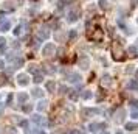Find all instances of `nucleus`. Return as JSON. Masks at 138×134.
<instances>
[{"label": "nucleus", "mask_w": 138, "mask_h": 134, "mask_svg": "<svg viewBox=\"0 0 138 134\" xmlns=\"http://www.w3.org/2000/svg\"><path fill=\"white\" fill-rule=\"evenodd\" d=\"M31 120H33L36 125H47V123H48V122H47L44 117H41V116H33V117H31Z\"/></svg>", "instance_id": "6"}, {"label": "nucleus", "mask_w": 138, "mask_h": 134, "mask_svg": "<svg viewBox=\"0 0 138 134\" xmlns=\"http://www.w3.org/2000/svg\"><path fill=\"white\" fill-rule=\"evenodd\" d=\"M136 76H138V72H136Z\"/></svg>", "instance_id": "39"}, {"label": "nucleus", "mask_w": 138, "mask_h": 134, "mask_svg": "<svg viewBox=\"0 0 138 134\" xmlns=\"http://www.w3.org/2000/svg\"><path fill=\"white\" fill-rule=\"evenodd\" d=\"M20 31H22V27H16V28H14V31H12V33H14V34H16V36H19V34H20Z\"/></svg>", "instance_id": "25"}, {"label": "nucleus", "mask_w": 138, "mask_h": 134, "mask_svg": "<svg viewBox=\"0 0 138 134\" xmlns=\"http://www.w3.org/2000/svg\"><path fill=\"white\" fill-rule=\"evenodd\" d=\"M103 84H104V86H110V84H112V80H110L109 75H104V76H103Z\"/></svg>", "instance_id": "16"}, {"label": "nucleus", "mask_w": 138, "mask_h": 134, "mask_svg": "<svg viewBox=\"0 0 138 134\" xmlns=\"http://www.w3.org/2000/svg\"><path fill=\"white\" fill-rule=\"evenodd\" d=\"M3 9H5V11H12V5H11L9 2L3 3Z\"/></svg>", "instance_id": "23"}, {"label": "nucleus", "mask_w": 138, "mask_h": 134, "mask_svg": "<svg viewBox=\"0 0 138 134\" xmlns=\"http://www.w3.org/2000/svg\"><path fill=\"white\" fill-rule=\"evenodd\" d=\"M127 53H129L130 56H136V53H138V50H136V47H133V45H130V47L127 48Z\"/></svg>", "instance_id": "15"}, {"label": "nucleus", "mask_w": 138, "mask_h": 134, "mask_svg": "<svg viewBox=\"0 0 138 134\" xmlns=\"http://www.w3.org/2000/svg\"><path fill=\"white\" fill-rule=\"evenodd\" d=\"M17 83L20 84V86H27L28 83H30V76L27 75V73H20L17 76Z\"/></svg>", "instance_id": "2"}, {"label": "nucleus", "mask_w": 138, "mask_h": 134, "mask_svg": "<svg viewBox=\"0 0 138 134\" xmlns=\"http://www.w3.org/2000/svg\"><path fill=\"white\" fill-rule=\"evenodd\" d=\"M127 87H129V89H138V81H136V80H130V81L127 83Z\"/></svg>", "instance_id": "13"}, {"label": "nucleus", "mask_w": 138, "mask_h": 134, "mask_svg": "<svg viewBox=\"0 0 138 134\" xmlns=\"http://www.w3.org/2000/svg\"><path fill=\"white\" fill-rule=\"evenodd\" d=\"M68 92V87L67 86H61V94H67Z\"/></svg>", "instance_id": "28"}, {"label": "nucleus", "mask_w": 138, "mask_h": 134, "mask_svg": "<svg viewBox=\"0 0 138 134\" xmlns=\"http://www.w3.org/2000/svg\"><path fill=\"white\" fill-rule=\"evenodd\" d=\"M89 37H90V39H93V41H101V39H103V31L96 28L95 33H90V34H89Z\"/></svg>", "instance_id": "3"}, {"label": "nucleus", "mask_w": 138, "mask_h": 134, "mask_svg": "<svg viewBox=\"0 0 138 134\" xmlns=\"http://www.w3.org/2000/svg\"><path fill=\"white\" fill-rule=\"evenodd\" d=\"M67 78L70 83H81V75H78V73H68Z\"/></svg>", "instance_id": "5"}, {"label": "nucleus", "mask_w": 138, "mask_h": 134, "mask_svg": "<svg viewBox=\"0 0 138 134\" xmlns=\"http://www.w3.org/2000/svg\"><path fill=\"white\" fill-rule=\"evenodd\" d=\"M47 89H48L50 92H54V89H56V83H54V81H48V83H47Z\"/></svg>", "instance_id": "17"}, {"label": "nucleus", "mask_w": 138, "mask_h": 134, "mask_svg": "<svg viewBox=\"0 0 138 134\" xmlns=\"http://www.w3.org/2000/svg\"><path fill=\"white\" fill-rule=\"evenodd\" d=\"M37 33H39V39H47V37H50V31H48V28H41Z\"/></svg>", "instance_id": "8"}, {"label": "nucleus", "mask_w": 138, "mask_h": 134, "mask_svg": "<svg viewBox=\"0 0 138 134\" xmlns=\"http://www.w3.org/2000/svg\"><path fill=\"white\" fill-rule=\"evenodd\" d=\"M79 67L81 69H87L89 67V58L87 56H81L79 58Z\"/></svg>", "instance_id": "9"}, {"label": "nucleus", "mask_w": 138, "mask_h": 134, "mask_svg": "<svg viewBox=\"0 0 138 134\" xmlns=\"http://www.w3.org/2000/svg\"><path fill=\"white\" fill-rule=\"evenodd\" d=\"M9 28H11V24L9 22H5V24L0 25V31H8Z\"/></svg>", "instance_id": "18"}, {"label": "nucleus", "mask_w": 138, "mask_h": 134, "mask_svg": "<svg viewBox=\"0 0 138 134\" xmlns=\"http://www.w3.org/2000/svg\"><path fill=\"white\" fill-rule=\"evenodd\" d=\"M136 44H138V41H136Z\"/></svg>", "instance_id": "41"}, {"label": "nucleus", "mask_w": 138, "mask_h": 134, "mask_svg": "<svg viewBox=\"0 0 138 134\" xmlns=\"http://www.w3.org/2000/svg\"><path fill=\"white\" fill-rule=\"evenodd\" d=\"M33 97H36V98H42V97H44V90L39 89V87L33 89Z\"/></svg>", "instance_id": "10"}, {"label": "nucleus", "mask_w": 138, "mask_h": 134, "mask_svg": "<svg viewBox=\"0 0 138 134\" xmlns=\"http://www.w3.org/2000/svg\"><path fill=\"white\" fill-rule=\"evenodd\" d=\"M3 67H5V63H3V61H2V59H0V70H2V69H3Z\"/></svg>", "instance_id": "34"}, {"label": "nucleus", "mask_w": 138, "mask_h": 134, "mask_svg": "<svg viewBox=\"0 0 138 134\" xmlns=\"http://www.w3.org/2000/svg\"><path fill=\"white\" fill-rule=\"evenodd\" d=\"M115 134H123V132H121V131H116V132H115Z\"/></svg>", "instance_id": "38"}, {"label": "nucleus", "mask_w": 138, "mask_h": 134, "mask_svg": "<svg viewBox=\"0 0 138 134\" xmlns=\"http://www.w3.org/2000/svg\"><path fill=\"white\" fill-rule=\"evenodd\" d=\"M70 98H71V100H76V98H78V94H71Z\"/></svg>", "instance_id": "32"}, {"label": "nucleus", "mask_w": 138, "mask_h": 134, "mask_svg": "<svg viewBox=\"0 0 138 134\" xmlns=\"http://www.w3.org/2000/svg\"><path fill=\"white\" fill-rule=\"evenodd\" d=\"M68 134H81V131H78V129H71Z\"/></svg>", "instance_id": "30"}, {"label": "nucleus", "mask_w": 138, "mask_h": 134, "mask_svg": "<svg viewBox=\"0 0 138 134\" xmlns=\"http://www.w3.org/2000/svg\"><path fill=\"white\" fill-rule=\"evenodd\" d=\"M45 72H47V73H54V72H56V69H53V66H50Z\"/></svg>", "instance_id": "27"}, {"label": "nucleus", "mask_w": 138, "mask_h": 134, "mask_svg": "<svg viewBox=\"0 0 138 134\" xmlns=\"http://www.w3.org/2000/svg\"><path fill=\"white\" fill-rule=\"evenodd\" d=\"M5 42H6L5 37H0V45H5Z\"/></svg>", "instance_id": "33"}, {"label": "nucleus", "mask_w": 138, "mask_h": 134, "mask_svg": "<svg viewBox=\"0 0 138 134\" xmlns=\"http://www.w3.org/2000/svg\"><path fill=\"white\" fill-rule=\"evenodd\" d=\"M126 129H129V131H135V129H138V125L133 123V122H129V123H126Z\"/></svg>", "instance_id": "12"}, {"label": "nucleus", "mask_w": 138, "mask_h": 134, "mask_svg": "<svg viewBox=\"0 0 138 134\" xmlns=\"http://www.w3.org/2000/svg\"><path fill=\"white\" fill-rule=\"evenodd\" d=\"M23 111H25V112H31V111H33V106H30V105H28V106H23Z\"/></svg>", "instance_id": "29"}, {"label": "nucleus", "mask_w": 138, "mask_h": 134, "mask_svg": "<svg viewBox=\"0 0 138 134\" xmlns=\"http://www.w3.org/2000/svg\"><path fill=\"white\" fill-rule=\"evenodd\" d=\"M81 134H84V132H81Z\"/></svg>", "instance_id": "40"}, {"label": "nucleus", "mask_w": 138, "mask_h": 134, "mask_svg": "<svg viewBox=\"0 0 138 134\" xmlns=\"http://www.w3.org/2000/svg\"><path fill=\"white\" fill-rule=\"evenodd\" d=\"M5 84H6V78H5V76H0V87L5 86Z\"/></svg>", "instance_id": "26"}, {"label": "nucleus", "mask_w": 138, "mask_h": 134, "mask_svg": "<svg viewBox=\"0 0 138 134\" xmlns=\"http://www.w3.org/2000/svg\"><path fill=\"white\" fill-rule=\"evenodd\" d=\"M79 17V9H71L68 13V22H76Z\"/></svg>", "instance_id": "4"}, {"label": "nucleus", "mask_w": 138, "mask_h": 134, "mask_svg": "<svg viewBox=\"0 0 138 134\" xmlns=\"http://www.w3.org/2000/svg\"><path fill=\"white\" fill-rule=\"evenodd\" d=\"M27 100H28V95H27V94H23V92L19 94V101H20V103H25Z\"/></svg>", "instance_id": "19"}, {"label": "nucleus", "mask_w": 138, "mask_h": 134, "mask_svg": "<svg viewBox=\"0 0 138 134\" xmlns=\"http://www.w3.org/2000/svg\"><path fill=\"white\" fill-rule=\"evenodd\" d=\"M106 125H103V123H92L89 128H90V131H93V132H98V129L99 128H104Z\"/></svg>", "instance_id": "11"}, {"label": "nucleus", "mask_w": 138, "mask_h": 134, "mask_svg": "<svg viewBox=\"0 0 138 134\" xmlns=\"http://www.w3.org/2000/svg\"><path fill=\"white\" fill-rule=\"evenodd\" d=\"M96 134H109L107 131H104V129H101V132H96Z\"/></svg>", "instance_id": "36"}, {"label": "nucleus", "mask_w": 138, "mask_h": 134, "mask_svg": "<svg viewBox=\"0 0 138 134\" xmlns=\"http://www.w3.org/2000/svg\"><path fill=\"white\" fill-rule=\"evenodd\" d=\"M42 81H44V75H42V72L36 73V76H34V83H42Z\"/></svg>", "instance_id": "14"}, {"label": "nucleus", "mask_w": 138, "mask_h": 134, "mask_svg": "<svg viewBox=\"0 0 138 134\" xmlns=\"http://www.w3.org/2000/svg\"><path fill=\"white\" fill-rule=\"evenodd\" d=\"M68 37H70V41H74L76 37H78V33H76L74 30H71V31L68 33Z\"/></svg>", "instance_id": "22"}, {"label": "nucleus", "mask_w": 138, "mask_h": 134, "mask_svg": "<svg viewBox=\"0 0 138 134\" xmlns=\"http://www.w3.org/2000/svg\"><path fill=\"white\" fill-rule=\"evenodd\" d=\"M54 51H56V45L54 44H47L44 47V50H42V53L45 56H51V55H54Z\"/></svg>", "instance_id": "1"}, {"label": "nucleus", "mask_w": 138, "mask_h": 134, "mask_svg": "<svg viewBox=\"0 0 138 134\" xmlns=\"http://www.w3.org/2000/svg\"><path fill=\"white\" fill-rule=\"evenodd\" d=\"M132 117H133V119H138V112H133V114H132Z\"/></svg>", "instance_id": "35"}, {"label": "nucleus", "mask_w": 138, "mask_h": 134, "mask_svg": "<svg viewBox=\"0 0 138 134\" xmlns=\"http://www.w3.org/2000/svg\"><path fill=\"white\" fill-rule=\"evenodd\" d=\"M37 109L39 111H45L47 109V101H41V103L37 105Z\"/></svg>", "instance_id": "21"}, {"label": "nucleus", "mask_w": 138, "mask_h": 134, "mask_svg": "<svg viewBox=\"0 0 138 134\" xmlns=\"http://www.w3.org/2000/svg\"><path fill=\"white\" fill-rule=\"evenodd\" d=\"M124 116H126V111H124V109H118V112L115 114V120L120 123V122L124 120Z\"/></svg>", "instance_id": "7"}, {"label": "nucleus", "mask_w": 138, "mask_h": 134, "mask_svg": "<svg viewBox=\"0 0 138 134\" xmlns=\"http://www.w3.org/2000/svg\"><path fill=\"white\" fill-rule=\"evenodd\" d=\"M92 97H93V94H92L90 90H84V94H82V98L89 100V98H92Z\"/></svg>", "instance_id": "20"}, {"label": "nucleus", "mask_w": 138, "mask_h": 134, "mask_svg": "<svg viewBox=\"0 0 138 134\" xmlns=\"http://www.w3.org/2000/svg\"><path fill=\"white\" fill-rule=\"evenodd\" d=\"M37 134H45V132L44 131H37Z\"/></svg>", "instance_id": "37"}, {"label": "nucleus", "mask_w": 138, "mask_h": 134, "mask_svg": "<svg viewBox=\"0 0 138 134\" xmlns=\"http://www.w3.org/2000/svg\"><path fill=\"white\" fill-rule=\"evenodd\" d=\"M126 72H127V73H132V72H133V69H132V66H129V67L126 69Z\"/></svg>", "instance_id": "31"}, {"label": "nucleus", "mask_w": 138, "mask_h": 134, "mask_svg": "<svg viewBox=\"0 0 138 134\" xmlns=\"http://www.w3.org/2000/svg\"><path fill=\"white\" fill-rule=\"evenodd\" d=\"M130 106H132L133 109H138V100H132V101H130Z\"/></svg>", "instance_id": "24"}]
</instances>
